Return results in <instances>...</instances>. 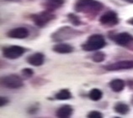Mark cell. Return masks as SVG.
<instances>
[{
    "mask_svg": "<svg viewBox=\"0 0 133 118\" xmlns=\"http://www.w3.org/2000/svg\"><path fill=\"white\" fill-rule=\"evenodd\" d=\"M73 109L71 106L64 105L59 107L56 112V116L59 118H68L72 115Z\"/></svg>",
    "mask_w": 133,
    "mask_h": 118,
    "instance_id": "12",
    "label": "cell"
},
{
    "mask_svg": "<svg viewBox=\"0 0 133 118\" xmlns=\"http://www.w3.org/2000/svg\"><path fill=\"white\" fill-rule=\"evenodd\" d=\"M1 85L4 88L15 90L19 89L24 85L23 80L19 75L12 74L6 76H3L1 79Z\"/></svg>",
    "mask_w": 133,
    "mask_h": 118,
    "instance_id": "5",
    "label": "cell"
},
{
    "mask_svg": "<svg viewBox=\"0 0 133 118\" xmlns=\"http://www.w3.org/2000/svg\"><path fill=\"white\" fill-rule=\"evenodd\" d=\"M68 18L69 19V21L71 22L73 25L80 26V25H82V24H83V22L80 20V19L78 18V16L74 14V13H69V14H68Z\"/></svg>",
    "mask_w": 133,
    "mask_h": 118,
    "instance_id": "20",
    "label": "cell"
},
{
    "mask_svg": "<svg viewBox=\"0 0 133 118\" xmlns=\"http://www.w3.org/2000/svg\"><path fill=\"white\" fill-rule=\"evenodd\" d=\"M89 97L90 100H94V101H98V100H99L103 97V92L99 89L94 88L89 91Z\"/></svg>",
    "mask_w": 133,
    "mask_h": 118,
    "instance_id": "18",
    "label": "cell"
},
{
    "mask_svg": "<svg viewBox=\"0 0 133 118\" xmlns=\"http://www.w3.org/2000/svg\"><path fill=\"white\" fill-rule=\"evenodd\" d=\"M29 30L24 27H18L15 28V29H10L8 33H7V36L12 39H25L29 36Z\"/></svg>",
    "mask_w": 133,
    "mask_h": 118,
    "instance_id": "10",
    "label": "cell"
},
{
    "mask_svg": "<svg viewBox=\"0 0 133 118\" xmlns=\"http://www.w3.org/2000/svg\"><path fill=\"white\" fill-rule=\"evenodd\" d=\"M21 74H22V75L24 76V78L28 79V78H30L31 76L34 75V72L30 68H24V69H23V70H22Z\"/></svg>",
    "mask_w": 133,
    "mask_h": 118,
    "instance_id": "21",
    "label": "cell"
},
{
    "mask_svg": "<svg viewBox=\"0 0 133 118\" xmlns=\"http://www.w3.org/2000/svg\"><path fill=\"white\" fill-rule=\"evenodd\" d=\"M105 59V54L103 53V52L98 51L96 53H94L92 56V60L95 63H100V62H103Z\"/></svg>",
    "mask_w": 133,
    "mask_h": 118,
    "instance_id": "19",
    "label": "cell"
},
{
    "mask_svg": "<svg viewBox=\"0 0 133 118\" xmlns=\"http://www.w3.org/2000/svg\"><path fill=\"white\" fill-rule=\"evenodd\" d=\"M127 23H128L129 24H131V25H133V18H131V19H128V20H127Z\"/></svg>",
    "mask_w": 133,
    "mask_h": 118,
    "instance_id": "24",
    "label": "cell"
},
{
    "mask_svg": "<svg viewBox=\"0 0 133 118\" xmlns=\"http://www.w3.org/2000/svg\"><path fill=\"white\" fill-rule=\"evenodd\" d=\"M82 34V32L72 29L69 26H64L59 28L51 35V40L55 42H62V41L68 40Z\"/></svg>",
    "mask_w": 133,
    "mask_h": 118,
    "instance_id": "2",
    "label": "cell"
},
{
    "mask_svg": "<svg viewBox=\"0 0 133 118\" xmlns=\"http://www.w3.org/2000/svg\"><path fill=\"white\" fill-rule=\"evenodd\" d=\"M108 71H117L124 70H132L133 69V60H121L115 63L109 64L104 66Z\"/></svg>",
    "mask_w": 133,
    "mask_h": 118,
    "instance_id": "8",
    "label": "cell"
},
{
    "mask_svg": "<svg viewBox=\"0 0 133 118\" xmlns=\"http://www.w3.org/2000/svg\"><path fill=\"white\" fill-rule=\"evenodd\" d=\"M9 102V100L7 98V97L1 96V98H0V106H6Z\"/></svg>",
    "mask_w": 133,
    "mask_h": 118,
    "instance_id": "23",
    "label": "cell"
},
{
    "mask_svg": "<svg viewBox=\"0 0 133 118\" xmlns=\"http://www.w3.org/2000/svg\"><path fill=\"white\" fill-rule=\"evenodd\" d=\"M66 0H45L44 7L46 10L53 11V10L60 9L65 3Z\"/></svg>",
    "mask_w": 133,
    "mask_h": 118,
    "instance_id": "14",
    "label": "cell"
},
{
    "mask_svg": "<svg viewBox=\"0 0 133 118\" xmlns=\"http://www.w3.org/2000/svg\"><path fill=\"white\" fill-rule=\"evenodd\" d=\"M106 45L104 37L101 34H94L90 35L82 44V49L84 51H96L103 49Z\"/></svg>",
    "mask_w": 133,
    "mask_h": 118,
    "instance_id": "3",
    "label": "cell"
},
{
    "mask_svg": "<svg viewBox=\"0 0 133 118\" xmlns=\"http://www.w3.org/2000/svg\"><path fill=\"white\" fill-rule=\"evenodd\" d=\"M114 111L120 115H127L130 112V107L128 105L123 102H117L114 106Z\"/></svg>",
    "mask_w": 133,
    "mask_h": 118,
    "instance_id": "16",
    "label": "cell"
},
{
    "mask_svg": "<svg viewBox=\"0 0 133 118\" xmlns=\"http://www.w3.org/2000/svg\"><path fill=\"white\" fill-rule=\"evenodd\" d=\"M131 105L133 106V96L131 97Z\"/></svg>",
    "mask_w": 133,
    "mask_h": 118,
    "instance_id": "27",
    "label": "cell"
},
{
    "mask_svg": "<svg viewBox=\"0 0 133 118\" xmlns=\"http://www.w3.org/2000/svg\"><path fill=\"white\" fill-rule=\"evenodd\" d=\"M113 40L121 46H129L133 44V36L127 32H122L113 37Z\"/></svg>",
    "mask_w": 133,
    "mask_h": 118,
    "instance_id": "9",
    "label": "cell"
},
{
    "mask_svg": "<svg viewBox=\"0 0 133 118\" xmlns=\"http://www.w3.org/2000/svg\"><path fill=\"white\" fill-rule=\"evenodd\" d=\"M55 14L51 13V11L45 9V11H42L38 13H35L30 16V19L34 22L36 26L42 28L49 23L53 19H55Z\"/></svg>",
    "mask_w": 133,
    "mask_h": 118,
    "instance_id": "4",
    "label": "cell"
},
{
    "mask_svg": "<svg viewBox=\"0 0 133 118\" xmlns=\"http://www.w3.org/2000/svg\"><path fill=\"white\" fill-rule=\"evenodd\" d=\"M103 9V3L95 0H77L74 3L75 11L85 14H95Z\"/></svg>",
    "mask_w": 133,
    "mask_h": 118,
    "instance_id": "1",
    "label": "cell"
},
{
    "mask_svg": "<svg viewBox=\"0 0 133 118\" xmlns=\"http://www.w3.org/2000/svg\"><path fill=\"white\" fill-rule=\"evenodd\" d=\"M120 22L118 14L114 11H108L99 18V23L104 26L113 27L117 25Z\"/></svg>",
    "mask_w": 133,
    "mask_h": 118,
    "instance_id": "7",
    "label": "cell"
},
{
    "mask_svg": "<svg viewBox=\"0 0 133 118\" xmlns=\"http://www.w3.org/2000/svg\"><path fill=\"white\" fill-rule=\"evenodd\" d=\"M52 50L58 54H70L73 51V47L68 44L60 43L52 47Z\"/></svg>",
    "mask_w": 133,
    "mask_h": 118,
    "instance_id": "13",
    "label": "cell"
},
{
    "mask_svg": "<svg viewBox=\"0 0 133 118\" xmlns=\"http://www.w3.org/2000/svg\"><path fill=\"white\" fill-rule=\"evenodd\" d=\"M25 52L26 49L19 45H12L3 49V55L9 60H15L21 57Z\"/></svg>",
    "mask_w": 133,
    "mask_h": 118,
    "instance_id": "6",
    "label": "cell"
},
{
    "mask_svg": "<svg viewBox=\"0 0 133 118\" xmlns=\"http://www.w3.org/2000/svg\"><path fill=\"white\" fill-rule=\"evenodd\" d=\"M55 98L59 100H66L72 98V93L68 89H62L55 95Z\"/></svg>",
    "mask_w": 133,
    "mask_h": 118,
    "instance_id": "17",
    "label": "cell"
},
{
    "mask_svg": "<svg viewBox=\"0 0 133 118\" xmlns=\"http://www.w3.org/2000/svg\"><path fill=\"white\" fill-rule=\"evenodd\" d=\"M88 117L89 118H102L103 115H102V113L98 112V111H93V112H90L88 114Z\"/></svg>",
    "mask_w": 133,
    "mask_h": 118,
    "instance_id": "22",
    "label": "cell"
},
{
    "mask_svg": "<svg viewBox=\"0 0 133 118\" xmlns=\"http://www.w3.org/2000/svg\"><path fill=\"white\" fill-rule=\"evenodd\" d=\"M7 1H9V2H19L20 0H7Z\"/></svg>",
    "mask_w": 133,
    "mask_h": 118,
    "instance_id": "26",
    "label": "cell"
},
{
    "mask_svg": "<svg viewBox=\"0 0 133 118\" xmlns=\"http://www.w3.org/2000/svg\"><path fill=\"white\" fill-rule=\"evenodd\" d=\"M123 1L128 3H133V0H123Z\"/></svg>",
    "mask_w": 133,
    "mask_h": 118,
    "instance_id": "25",
    "label": "cell"
},
{
    "mask_svg": "<svg viewBox=\"0 0 133 118\" xmlns=\"http://www.w3.org/2000/svg\"><path fill=\"white\" fill-rule=\"evenodd\" d=\"M125 85V82L123 80L115 79L110 82V87L114 92H121L124 90Z\"/></svg>",
    "mask_w": 133,
    "mask_h": 118,
    "instance_id": "15",
    "label": "cell"
},
{
    "mask_svg": "<svg viewBox=\"0 0 133 118\" xmlns=\"http://www.w3.org/2000/svg\"><path fill=\"white\" fill-rule=\"evenodd\" d=\"M27 62L33 66H41L44 64L45 55L42 53H35L27 58Z\"/></svg>",
    "mask_w": 133,
    "mask_h": 118,
    "instance_id": "11",
    "label": "cell"
}]
</instances>
